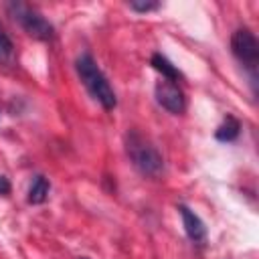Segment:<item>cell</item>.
I'll return each mask as SVG.
<instances>
[{
	"label": "cell",
	"mask_w": 259,
	"mask_h": 259,
	"mask_svg": "<svg viewBox=\"0 0 259 259\" xmlns=\"http://www.w3.org/2000/svg\"><path fill=\"white\" fill-rule=\"evenodd\" d=\"M75 69H77V75L81 79V83L85 85V89L89 91V95L103 107V109H113L117 99H115V93L107 81V77L103 75V71L97 67V63L93 61L91 55H81L77 61H75Z\"/></svg>",
	"instance_id": "6da1fadb"
},
{
	"label": "cell",
	"mask_w": 259,
	"mask_h": 259,
	"mask_svg": "<svg viewBox=\"0 0 259 259\" xmlns=\"http://www.w3.org/2000/svg\"><path fill=\"white\" fill-rule=\"evenodd\" d=\"M125 148H127L130 160L134 162V166H136L142 174L152 176V178L160 176V172H162V168H164L162 156H160V152H158L146 138H142L138 132H132V134H127V144H125Z\"/></svg>",
	"instance_id": "7a4b0ae2"
},
{
	"label": "cell",
	"mask_w": 259,
	"mask_h": 259,
	"mask_svg": "<svg viewBox=\"0 0 259 259\" xmlns=\"http://www.w3.org/2000/svg\"><path fill=\"white\" fill-rule=\"evenodd\" d=\"M10 10L14 14V18L20 22V26L38 40H51L53 38V26L49 20H45V16H40L36 10H32L30 6L24 4H10Z\"/></svg>",
	"instance_id": "3957f363"
},
{
	"label": "cell",
	"mask_w": 259,
	"mask_h": 259,
	"mask_svg": "<svg viewBox=\"0 0 259 259\" xmlns=\"http://www.w3.org/2000/svg\"><path fill=\"white\" fill-rule=\"evenodd\" d=\"M233 55L247 67H255L259 61V42L249 28H237L231 36Z\"/></svg>",
	"instance_id": "277c9868"
},
{
	"label": "cell",
	"mask_w": 259,
	"mask_h": 259,
	"mask_svg": "<svg viewBox=\"0 0 259 259\" xmlns=\"http://www.w3.org/2000/svg\"><path fill=\"white\" fill-rule=\"evenodd\" d=\"M154 95H156V101L170 113H182L184 107H186V99H184V93L180 89V85L176 81H168V79H162L156 89H154Z\"/></svg>",
	"instance_id": "5b68a950"
},
{
	"label": "cell",
	"mask_w": 259,
	"mask_h": 259,
	"mask_svg": "<svg viewBox=\"0 0 259 259\" xmlns=\"http://www.w3.org/2000/svg\"><path fill=\"white\" fill-rule=\"evenodd\" d=\"M178 210H180L182 227H184V231H186L188 239H190V241H194V243H202V241L206 239V227H204L202 219H200L194 210H190L186 204H180V206H178Z\"/></svg>",
	"instance_id": "8992f818"
},
{
	"label": "cell",
	"mask_w": 259,
	"mask_h": 259,
	"mask_svg": "<svg viewBox=\"0 0 259 259\" xmlns=\"http://www.w3.org/2000/svg\"><path fill=\"white\" fill-rule=\"evenodd\" d=\"M152 67L158 71V73H162V79H168V81H178L180 79V73H178V69L164 57V55H160V53H156V55H152Z\"/></svg>",
	"instance_id": "52a82bcc"
},
{
	"label": "cell",
	"mask_w": 259,
	"mask_h": 259,
	"mask_svg": "<svg viewBox=\"0 0 259 259\" xmlns=\"http://www.w3.org/2000/svg\"><path fill=\"white\" fill-rule=\"evenodd\" d=\"M49 190H51V184L45 176H36L28 188V202L32 204H40L49 198Z\"/></svg>",
	"instance_id": "ba28073f"
},
{
	"label": "cell",
	"mask_w": 259,
	"mask_h": 259,
	"mask_svg": "<svg viewBox=\"0 0 259 259\" xmlns=\"http://www.w3.org/2000/svg\"><path fill=\"white\" fill-rule=\"evenodd\" d=\"M239 132H241V123L235 119V117H227L221 125H219V130H217V140H221V142H233L237 136H239Z\"/></svg>",
	"instance_id": "9c48e42d"
},
{
	"label": "cell",
	"mask_w": 259,
	"mask_h": 259,
	"mask_svg": "<svg viewBox=\"0 0 259 259\" xmlns=\"http://www.w3.org/2000/svg\"><path fill=\"white\" fill-rule=\"evenodd\" d=\"M14 59V45L8 34L0 28V65H10Z\"/></svg>",
	"instance_id": "30bf717a"
},
{
	"label": "cell",
	"mask_w": 259,
	"mask_h": 259,
	"mask_svg": "<svg viewBox=\"0 0 259 259\" xmlns=\"http://www.w3.org/2000/svg\"><path fill=\"white\" fill-rule=\"evenodd\" d=\"M130 8L136 10V12H148V10H156L158 8V2H130Z\"/></svg>",
	"instance_id": "8fae6325"
},
{
	"label": "cell",
	"mask_w": 259,
	"mask_h": 259,
	"mask_svg": "<svg viewBox=\"0 0 259 259\" xmlns=\"http://www.w3.org/2000/svg\"><path fill=\"white\" fill-rule=\"evenodd\" d=\"M8 192H10V182L4 176H0V194H8Z\"/></svg>",
	"instance_id": "7c38bea8"
},
{
	"label": "cell",
	"mask_w": 259,
	"mask_h": 259,
	"mask_svg": "<svg viewBox=\"0 0 259 259\" xmlns=\"http://www.w3.org/2000/svg\"><path fill=\"white\" fill-rule=\"evenodd\" d=\"M81 259H89V257H81Z\"/></svg>",
	"instance_id": "4fadbf2b"
}]
</instances>
